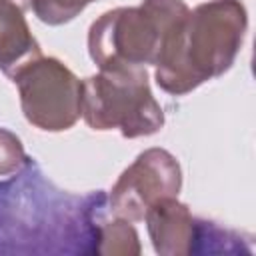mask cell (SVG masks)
<instances>
[{
	"instance_id": "3957f363",
	"label": "cell",
	"mask_w": 256,
	"mask_h": 256,
	"mask_svg": "<svg viewBox=\"0 0 256 256\" xmlns=\"http://www.w3.org/2000/svg\"><path fill=\"white\" fill-rule=\"evenodd\" d=\"M188 10L182 0H144L108 10L90 26L88 54L100 70L156 64L166 30Z\"/></svg>"
},
{
	"instance_id": "7c38bea8",
	"label": "cell",
	"mask_w": 256,
	"mask_h": 256,
	"mask_svg": "<svg viewBox=\"0 0 256 256\" xmlns=\"http://www.w3.org/2000/svg\"><path fill=\"white\" fill-rule=\"evenodd\" d=\"M6 2H14V4H18L24 12H26L28 8H32V0H0V6H2V4H6Z\"/></svg>"
},
{
	"instance_id": "4fadbf2b",
	"label": "cell",
	"mask_w": 256,
	"mask_h": 256,
	"mask_svg": "<svg viewBox=\"0 0 256 256\" xmlns=\"http://www.w3.org/2000/svg\"><path fill=\"white\" fill-rule=\"evenodd\" d=\"M88 2H92V0H88Z\"/></svg>"
},
{
	"instance_id": "30bf717a",
	"label": "cell",
	"mask_w": 256,
	"mask_h": 256,
	"mask_svg": "<svg viewBox=\"0 0 256 256\" xmlns=\"http://www.w3.org/2000/svg\"><path fill=\"white\" fill-rule=\"evenodd\" d=\"M86 6L88 0H32V10L38 16V20L50 26L70 22Z\"/></svg>"
},
{
	"instance_id": "ba28073f",
	"label": "cell",
	"mask_w": 256,
	"mask_h": 256,
	"mask_svg": "<svg viewBox=\"0 0 256 256\" xmlns=\"http://www.w3.org/2000/svg\"><path fill=\"white\" fill-rule=\"evenodd\" d=\"M42 56L40 44L32 36L24 10L6 2L0 6V70L12 78L22 66Z\"/></svg>"
},
{
	"instance_id": "6da1fadb",
	"label": "cell",
	"mask_w": 256,
	"mask_h": 256,
	"mask_svg": "<svg viewBox=\"0 0 256 256\" xmlns=\"http://www.w3.org/2000/svg\"><path fill=\"white\" fill-rule=\"evenodd\" d=\"M108 194H72L58 188L28 156L10 178L0 180V256L98 254Z\"/></svg>"
},
{
	"instance_id": "8992f818",
	"label": "cell",
	"mask_w": 256,
	"mask_h": 256,
	"mask_svg": "<svg viewBox=\"0 0 256 256\" xmlns=\"http://www.w3.org/2000/svg\"><path fill=\"white\" fill-rule=\"evenodd\" d=\"M180 186L182 172L178 160L164 148H148L120 174L108 206L118 218L140 222L152 204L178 196Z\"/></svg>"
},
{
	"instance_id": "277c9868",
	"label": "cell",
	"mask_w": 256,
	"mask_h": 256,
	"mask_svg": "<svg viewBox=\"0 0 256 256\" xmlns=\"http://www.w3.org/2000/svg\"><path fill=\"white\" fill-rule=\"evenodd\" d=\"M82 116L92 130H118L124 138L156 134L164 112L152 96L144 66H112L82 82Z\"/></svg>"
},
{
	"instance_id": "7a4b0ae2",
	"label": "cell",
	"mask_w": 256,
	"mask_h": 256,
	"mask_svg": "<svg viewBox=\"0 0 256 256\" xmlns=\"http://www.w3.org/2000/svg\"><path fill=\"white\" fill-rule=\"evenodd\" d=\"M246 26L240 0H212L188 10L164 34L154 64L158 86L182 96L224 74L240 52Z\"/></svg>"
},
{
	"instance_id": "5b68a950",
	"label": "cell",
	"mask_w": 256,
	"mask_h": 256,
	"mask_svg": "<svg viewBox=\"0 0 256 256\" xmlns=\"http://www.w3.org/2000/svg\"><path fill=\"white\" fill-rule=\"evenodd\" d=\"M12 82L18 86L26 120L40 130L62 132L82 116V82L56 58H34L12 76Z\"/></svg>"
},
{
	"instance_id": "9c48e42d",
	"label": "cell",
	"mask_w": 256,
	"mask_h": 256,
	"mask_svg": "<svg viewBox=\"0 0 256 256\" xmlns=\"http://www.w3.org/2000/svg\"><path fill=\"white\" fill-rule=\"evenodd\" d=\"M98 254H112V256H132L140 254V242L134 226L126 218H118L112 222L102 224L100 232V246Z\"/></svg>"
},
{
	"instance_id": "8fae6325",
	"label": "cell",
	"mask_w": 256,
	"mask_h": 256,
	"mask_svg": "<svg viewBox=\"0 0 256 256\" xmlns=\"http://www.w3.org/2000/svg\"><path fill=\"white\" fill-rule=\"evenodd\" d=\"M28 154L24 152L20 138L10 130L0 128V176L14 174L24 166Z\"/></svg>"
},
{
	"instance_id": "52a82bcc",
	"label": "cell",
	"mask_w": 256,
	"mask_h": 256,
	"mask_svg": "<svg viewBox=\"0 0 256 256\" xmlns=\"http://www.w3.org/2000/svg\"><path fill=\"white\" fill-rule=\"evenodd\" d=\"M148 234L154 250L162 256H188L194 254L198 216L190 208L178 202V196L158 200L144 214Z\"/></svg>"
}]
</instances>
